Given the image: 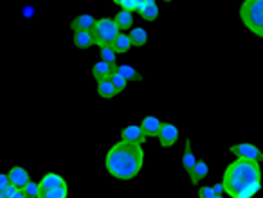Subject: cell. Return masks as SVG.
I'll list each match as a JSON object with an SVG mask.
<instances>
[{
	"instance_id": "2e32d148",
	"label": "cell",
	"mask_w": 263,
	"mask_h": 198,
	"mask_svg": "<svg viewBox=\"0 0 263 198\" xmlns=\"http://www.w3.org/2000/svg\"><path fill=\"white\" fill-rule=\"evenodd\" d=\"M128 38H130L133 47H143V45H146V42H148V33H146V29H143V27H133V29L130 31Z\"/></svg>"
},
{
	"instance_id": "9c48e42d",
	"label": "cell",
	"mask_w": 263,
	"mask_h": 198,
	"mask_svg": "<svg viewBox=\"0 0 263 198\" xmlns=\"http://www.w3.org/2000/svg\"><path fill=\"white\" fill-rule=\"evenodd\" d=\"M7 177H9V184H13V186L18 187V189H24L25 184H29V180H31L29 173H27L24 168H20V166H15V168L9 169Z\"/></svg>"
},
{
	"instance_id": "e0dca14e",
	"label": "cell",
	"mask_w": 263,
	"mask_h": 198,
	"mask_svg": "<svg viewBox=\"0 0 263 198\" xmlns=\"http://www.w3.org/2000/svg\"><path fill=\"white\" fill-rule=\"evenodd\" d=\"M139 15H141L143 20H146V22H153V20L159 17V6H157V2L146 0V4H144V7L139 11Z\"/></svg>"
},
{
	"instance_id": "7402d4cb",
	"label": "cell",
	"mask_w": 263,
	"mask_h": 198,
	"mask_svg": "<svg viewBox=\"0 0 263 198\" xmlns=\"http://www.w3.org/2000/svg\"><path fill=\"white\" fill-rule=\"evenodd\" d=\"M67 195H69V189H67V186H63L56 187V189H49V191H42L40 189L38 198H67Z\"/></svg>"
},
{
	"instance_id": "277c9868",
	"label": "cell",
	"mask_w": 263,
	"mask_h": 198,
	"mask_svg": "<svg viewBox=\"0 0 263 198\" xmlns=\"http://www.w3.org/2000/svg\"><path fill=\"white\" fill-rule=\"evenodd\" d=\"M92 36H94V43L99 47H107L115 42V38L119 36V29L115 25L114 18H99L96 20V25L92 29Z\"/></svg>"
},
{
	"instance_id": "5b68a950",
	"label": "cell",
	"mask_w": 263,
	"mask_h": 198,
	"mask_svg": "<svg viewBox=\"0 0 263 198\" xmlns=\"http://www.w3.org/2000/svg\"><path fill=\"white\" fill-rule=\"evenodd\" d=\"M229 151L236 155L238 159H244V161H252V162H263V151L260 148H256L254 144H234L229 148Z\"/></svg>"
},
{
	"instance_id": "ac0fdd59",
	"label": "cell",
	"mask_w": 263,
	"mask_h": 198,
	"mask_svg": "<svg viewBox=\"0 0 263 198\" xmlns=\"http://www.w3.org/2000/svg\"><path fill=\"white\" fill-rule=\"evenodd\" d=\"M114 22L119 31H128L132 29V25H133V15L128 11H119L115 15Z\"/></svg>"
},
{
	"instance_id": "1f68e13d",
	"label": "cell",
	"mask_w": 263,
	"mask_h": 198,
	"mask_svg": "<svg viewBox=\"0 0 263 198\" xmlns=\"http://www.w3.org/2000/svg\"><path fill=\"white\" fill-rule=\"evenodd\" d=\"M11 198H25V195H24V191H22V189H18V191L15 193Z\"/></svg>"
},
{
	"instance_id": "30bf717a",
	"label": "cell",
	"mask_w": 263,
	"mask_h": 198,
	"mask_svg": "<svg viewBox=\"0 0 263 198\" xmlns=\"http://www.w3.org/2000/svg\"><path fill=\"white\" fill-rule=\"evenodd\" d=\"M96 25V18L92 15H79L71 22V29L74 33H81V31H92Z\"/></svg>"
},
{
	"instance_id": "44dd1931",
	"label": "cell",
	"mask_w": 263,
	"mask_h": 198,
	"mask_svg": "<svg viewBox=\"0 0 263 198\" xmlns=\"http://www.w3.org/2000/svg\"><path fill=\"white\" fill-rule=\"evenodd\" d=\"M117 72H119L126 81H141V79H143V76H141L132 65H119L117 67Z\"/></svg>"
},
{
	"instance_id": "4dcf8cb0",
	"label": "cell",
	"mask_w": 263,
	"mask_h": 198,
	"mask_svg": "<svg viewBox=\"0 0 263 198\" xmlns=\"http://www.w3.org/2000/svg\"><path fill=\"white\" fill-rule=\"evenodd\" d=\"M33 15H35V9H33V7H25V9H24V17L29 18V17H33Z\"/></svg>"
},
{
	"instance_id": "836d02e7",
	"label": "cell",
	"mask_w": 263,
	"mask_h": 198,
	"mask_svg": "<svg viewBox=\"0 0 263 198\" xmlns=\"http://www.w3.org/2000/svg\"><path fill=\"white\" fill-rule=\"evenodd\" d=\"M0 198H2V195H0Z\"/></svg>"
},
{
	"instance_id": "f546056e",
	"label": "cell",
	"mask_w": 263,
	"mask_h": 198,
	"mask_svg": "<svg viewBox=\"0 0 263 198\" xmlns=\"http://www.w3.org/2000/svg\"><path fill=\"white\" fill-rule=\"evenodd\" d=\"M213 191H215V195H222V193H225V191H224L222 182H220V184H216V186H213Z\"/></svg>"
},
{
	"instance_id": "5bb4252c",
	"label": "cell",
	"mask_w": 263,
	"mask_h": 198,
	"mask_svg": "<svg viewBox=\"0 0 263 198\" xmlns=\"http://www.w3.org/2000/svg\"><path fill=\"white\" fill-rule=\"evenodd\" d=\"M74 45L78 49H89L94 43V36H92V31H81V33H74Z\"/></svg>"
},
{
	"instance_id": "ffe728a7",
	"label": "cell",
	"mask_w": 263,
	"mask_h": 198,
	"mask_svg": "<svg viewBox=\"0 0 263 198\" xmlns=\"http://www.w3.org/2000/svg\"><path fill=\"white\" fill-rule=\"evenodd\" d=\"M132 47V42L130 38H128V35H123V33H119V36L115 38V42L112 43V49H114L115 54H123V53H128Z\"/></svg>"
},
{
	"instance_id": "4fadbf2b",
	"label": "cell",
	"mask_w": 263,
	"mask_h": 198,
	"mask_svg": "<svg viewBox=\"0 0 263 198\" xmlns=\"http://www.w3.org/2000/svg\"><path fill=\"white\" fill-rule=\"evenodd\" d=\"M195 164H197V157L193 153L191 141L188 139V141H186V146H184V155H182V168L186 169V173L189 175L191 173V169L195 168Z\"/></svg>"
},
{
	"instance_id": "603a6c76",
	"label": "cell",
	"mask_w": 263,
	"mask_h": 198,
	"mask_svg": "<svg viewBox=\"0 0 263 198\" xmlns=\"http://www.w3.org/2000/svg\"><path fill=\"white\" fill-rule=\"evenodd\" d=\"M110 81H112V85H114V89H115V92H117V94H119V92H123V90L126 89V85H128V81L121 76L119 72H114V74L110 76Z\"/></svg>"
},
{
	"instance_id": "4316f807",
	"label": "cell",
	"mask_w": 263,
	"mask_h": 198,
	"mask_svg": "<svg viewBox=\"0 0 263 198\" xmlns=\"http://www.w3.org/2000/svg\"><path fill=\"white\" fill-rule=\"evenodd\" d=\"M215 191H213V187H207L204 186L198 189V198H215Z\"/></svg>"
},
{
	"instance_id": "d6986e66",
	"label": "cell",
	"mask_w": 263,
	"mask_h": 198,
	"mask_svg": "<svg viewBox=\"0 0 263 198\" xmlns=\"http://www.w3.org/2000/svg\"><path fill=\"white\" fill-rule=\"evenodd\" d=\"M97 94L103 97V99H112V97L117 96V92H115L114 85L110 79H105V81H99L97 83Z\"/></svg>"
},
{
	"instance_id": "7c38bea8",
	"label": "cell",
	"mask_w": 263,
	"mask_h": 198,
	"mask_svg": "<svg viewBox=\"0 0 263 198\" xmlns=\"http://www.w3.org/2000/svg\"><path fill=\"white\" fill-rule=\"evenodd\" d=\"M139 126L143 128V132H144L146 137H159L162 123L157 119V117H153V115H148V117H144L143 123H141Z\"/></svg>"
},
{
	"instance_id": "d4e9b609",
	"label": "cell",
	"mask_w": 263,
	"mask_h": 198,
	"mask_svg": "<svg viewBox=\"0 0 263 198\" xmlns=\"http://www.w3.org/2000/svg\"><path fill=\"white\" fill-rule=\"evenodd\" d=\"M99 54H101V61L105 63H115V56L112 45H107V47H99Z\"/></svg>"
},
{
	"instance_id": "8fae6325",
	"label": "cell",
	"mask_w": 263,
	"mask_h": 198,
	"mask_svg": "<svg viewBox=\"0 0 263 198\" xmlns=\"http://www.w3.org/2000/svg\"><path fill=\"white\" fill-rule=\"evenodd\" d=\"M40 184V189L42 191H49V189H56V187H63L67 186L65 179L58 173H47L43 175V179L38 182Z\"/></svg>"
},
{
	"instance_id": "6da1fadb",
	"label": "cell",
	"mask_w": 263,
	"mask_h": 198,
	"mask_svg": "<svg viewBox=\"0 0 263 198\" xmlns=\"http://www.w3.org/2000/svg\"><path fill=\"white\" fill-rule=\"evenodd\" d=\"M143 162L144 151L139 144L121 141V143L114 144L108 150L107 159H105V166H107L108 173L115 177V179L132 180L141 173Z\"/></svg>"
},
{
	"instance_id": "52a82bcc",
	"label": "cell",
	"mask_w": 263,
	"mask_h": 198,
	"mask_svg": "<svg viewBox=\"0 0 263 198\" xmlns=\"http://www.w3.org/2000/svg\"><path fill=\"white\" fill-rule=\"evenodd\" d=\"M121 141L132 143V144H139V146H141V144L146 141V135H144L143 128L139 125H132L121 130Z\"/></svg>"
},
{
	"instance_id": "7a4b0ae2",
	"label": "cell",
	"mask_w": 263,
	"mask_h": 198,
	"mask_svg": "<svg viewBox=\"0 0 263 198\" xmlns=\"http://www.w3.org/2000/svg\"><path fill=\"white\" fill-rule=\"evenodd\" d=\"M256 184H262V166H260V162L236 159L224 171L222 186H224V191L227 193L231 198H238L247 187H252Z\"/></svg>"
},
{
	"instance_id": "ba28073f",
	"label": "cell",
	"mask_w": 263,
	"mask_h": 198,
	"mask_svg": "<svg viewBox=\"0 0 263 198\" xmlns=\"http://www.w3.org/2000/svg\"><path fill=\"white\" fill-rule=\"evenodd\" d=\"M114 72H117V65H115V63L97 61V63H94V67H92V74H94L97 83H99V81H105V79H110V76H112Z\"/></svg>"
},
{
	"instance_id": "cb8c5ba5",
	"label": "cell",
	"mask_w": 263,
	"mask_h": 198,
	"mask_svg": "<svg viewBox=\"0 0 263 198\" xmlns=\"http://www.w3.org/2000/svg\"><path fill=\"white\" fill-rule=\"evenodd\" d=\"M22 191H24L25 198H38V195H40V184L29 180V184H25V187Z\"/></svg>"
},
{
	"instance_id": "9a60e30c",
	"label": "cell",
	"mask_w": 263,
	"mask_h": 198,
	"mask_svg": "<svg viewBox=\"0 0 263 198\" xmlns=\"http://www.w3.org/2000/svg\"><path fill=\"white\" fill-rule=\"evenodd\" d=\"M207 173H209V166H207L204 161H197L195 168H193L191 173H189V179H191L193 184H198L200 180H204L207 177Z\"/></svg>"
},
{
	"instance_id": "f1b7e54d",
	"label": "cell",
	"mask_w": 263,
	"mask_h": 198,
	"mask_svg": "<svg viewBox=\"0 0 263 198\" xmlns=\"http://www.w3.org/2000/svg\"><path fill=\"white\" fill-rule=\"evenodd\" d=\"M7 184H9V177H7V173H0V191H2Z\"/></svg>"
},
{
	"instance_id": "484cf974",
	"label": "cell",
	"mask_w": 263,
	"mask_h": 198,
	"mask_svg": "<svg viewBox=\"0 0 263 198\" xmlns=\"http://www.w3.org/2000/svg\"><path fill=\"white\" fill-rule=\"evenodd\" d=\"M115 4L121 7V11H128L132 15L137 11V0H115Z\"/></svg>"
},
{
	"instance_id": "8992f818",
	"label": "cell",
	"mask_w": 263,
	"mask_h": 198,
	"mask_svg": "<svg viewBox=\"0 0 263 198\" xmlns=\"http://www.w3.org/2000/svg\"><path fill=\"white\" fill-rule=\"evenodd\" d=\"M179 141V128L171 123H162L161 132H159V143L162 148H169Z\"/></svg>"
},
{
	"instance_id": "83f0119b",
	"label": "cell",
	"mask_w": 263,
	"mask_h": 198,
	"mask_svg": "<svg viewBox=\"0 0 263 198\" xmlns=\"http://www.w3.org/2000/svg\"><path fill=\"white\" fill-rule=\"evenodd\" d=\"M17 191H18V187H15L13 184H7V186L0 191V195H2V198H11Z\"/></svg>"
},
{
	"instance_id": "d6a6232c",
	"label": "cell",
	"mask_w": 263,
	"mask_h": 198,
	"mask_svg": "<svg viewBox=\"0 0 263 198\" xmlns=\"http://www.w3.org/2000/svg\"><path fill=\"white\" fill-rule=\"evenodd\" d=\"M215 198H224V197H222V195H216V197Z\"/></svg>"
},
{
	"instance_id": "3957f363",
	"label": "cell",
	"mask_w": 263,
	"mask_h": 198,
	"mask_svg": "<svg viewBox=\"0 0 263 198\" xmlns=\"http://www.w3.org/2000/svg\"><path fill=\"white\" fill-rule=\"evenodd\" d=\"M240 18L251 33L263 38V0H245L240 7Z\"/></svg>"
}]
</instances>
